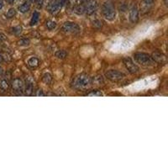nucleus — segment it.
Instances as JSON below:
<instances>
[{"instance_id":"0eeeda50","label":"nucleus","mask_w":168,"mask_h":168,"mask_svg":"<svg viewBox=\"0 0 168 168\" xmlns=\"http://www.w3.org/2000/svg\"><path fill=\"white\" fill-rule=\"evenodd\" d=\"M62 29L66 32H74L75 30H78V26L72 22H67L64 24Z\"/></svg>"},{"instance_id":"cd10ccee","label":"nucleus","mask_w":168,"mask_h":168,"mask_svg":"<svg viewBox=\"0 0 168 168\" xmlns=\"http://www.w3.org/2000/svg\"><path fill=\"white\" fill-rule=\"evenodd\" d=\"M8 2L10 4H14V2H15V0H8Z\"/></svg>"},{"instance_id":"9d476101","label":"nucleus","mask_w":168,"mask_h":168,"mask_svg":"<svg viewBox=\"0 0 168 168\" xmlns=\"http://www.w3.org/2000/svg\"><path fill=\"white\" fill-rule=\"evenodd\" d=\"M23 82H22V81L20 80V79H15V80L14 81V82H13V88H14L15 90H21L22 88H23Z\"/></svg>"},{"instance_id":"c85d7f7f","label":"nucleus","mask_w":168,"mask_h":168,"mask_svg":"<svg viewBox=\"0 0 168 168\" xmlns=\"http://www.w3.org/2000/svg\"><path fill=\"white\" fill-rule=\"evenodd\" d=\"M3 6H4V4H3V2H2V1L0 0V9L3 8Z\"/></svg>"},{"instance_id":"ddd939ff","label":"nucleus","mask_w":168,"mask_h":168,"mask_svg":"<svg viewBox=\"0 0 168 168\" xmlns=\"http://www.w3.org/2000/svg\"><path fill=\"white\" fill-rule=\"evenodd\" d=\"M39 17H40V14H39V13L37 12V11L34 12L32 19H31V21H30L31 25H34V24H36V23L38 22V20H39Z\"/></svg>"},{"instance_id":"a878e982","label":"nucleus","mask_w":168,"mask_h":168,"mask_svg":"<svg viewBox=\"0 0 168 168\" xmlns=\"http://www.w3.org/2000/svg\"><path fill=\"white\" fill-rule=\"evenodd\" d=\"M37 92H38V93H36V95H37V96H44L45 95L44 93H43V92H42L41 90H38Z\"/></svg>"},{"instance_id":"5701e85b","label":"nucleus","mask_w":168,"mask_h":168,"mask_svg":"<svg viewBox=\"0 0 168 168\" xmlns=\"http://www.w3.org/2000/svg\"><path fill=\"white\" fill-rule=\"evenodd\" d=\"M0 87L3 88V89H7L8 88V82L5 80H3L1 82H0Z\"/></svg>"},{"instance_id":"a211bd4d","label":"nucleus","mask_w":168,"mask_h":168,"mask_svg":"<svg viewBox=\"0 0 168 168\" xmlns=\"http://www.w3.org/2000/svg\"><path fill=\"white\" fill-rule=\"evenodd\" d=\"M88 96H95V97H100L103 96V93L98 91V90H95V91H92V92L88 93Z\"/></svg>"},{"instance_id":"b1692460","label":"nucleus","mask_w":168,"mask_h":168,"mask_svg":"<svg viewBox=\"0 0 168 168\" xmlns=\"http://www.w3.org/2000/svg\"><path fill=\"white\" fill-rule=\"evenodd\" d=\"M94 82H95L97 84H101V82H103V78H102V76H97V77H95Z\"/></svg>"},{"instance_id":"1a4fd4ad","label":"nucleus","mask_w":168,"mask_h":168,"mask_svg":"<svg viewBox=\"0 0 168 168\" xmlns=\"http://www.w3.org/2000/svg\"><path fill=\"white\" fill-rule=\"evenodd\" d=\"M61 6L62 4L60 2V0H56L53 4H51V8H50V10L52 14H55V13H57L61 8Z\"/></svg>"},{"instance_id":"f8f14e48","label":"nucleus","mask_w":168,"mask_h":168,"mask_svg":"<svg viewBox=\"0 0 168 168\" xmlns=\"http://www.w3.org/2000/svg\"><path fill=\"white\" fill-rule=\"evenodd\" d=\"M29 65L30 66V67H37L38 65H39V60L36 58V57H32V58H30L28 61Z\"/></svg>"},{"instance_id":"423d86ee","label":"nucleus","mask_w":168,"mask_h":168,"mask_svg":"<svg viewBox=\"0 0 168 168\" xmlns=\"http://www.w3.org/2000/svg\"><path fill=\"white\" fill-rule=\"evenodd\" d=\"M124 65H125L126 68H127L130 72L135 73V72H138L139 68H138V67L133 62V61L131 60L130 58H125L124 60Z\"/></svg>"},{"instance_id":"39448f33","label":"nucleus","mask_w":168,"mask_h":168,"mask_svg":"<svg viewBox=\"0 0 168 168\" xmlns=\"http://www.w3.org/2000/svg\"><path fill=\"white\" fill-rule=\"evenodd\" d=\"M97 7H98V4L95 0H88L85 6V11L88 14H92L96 11Z\"/></svg>"},{"instance_id":"f257e3e1","label":"nucleus","mask_w":168,"mask_h":168,"mask_svg":"<svg viewBox=\"0 0 168 168\" xmlns=\"http://www.w3.org/2000/svg\"><path fill=\"white\" fill-rule=\"evenodd\" d=\"M103 14L105 19L108 20L112 21L115 19L116 12H115V8L114 7L112 3L110 2H106L103 5Z\"/></svg>"},{"instance_id":"c756f323","label":"nucleus","mask_w":168,"mask_h":168,"mask_svg":"<svg viewBox=\"0 0 168 168\" xmlns=\"http://www.w3.org/2000/svg\"><path fill=\"white\" fill-rule=\"evenodd\" d=\"M35 1H36V0H30V2H35Z\"/></svg>"},{"instance_id":"dca6fc26","label":"nucleus","mask_w":168,"mask_h":168,"mask_svg":"<svg viewBox=\"0 0 168 168\" xmlns=\"http://www.w3.org/2000/svg\"><path fill=\"white\" fill-rule=\"evenodd\" d=\"M85 12V7L84 6H78L75 8V13L77 14H82L83 13Z\"/></svg>"},{"instance_id":"4468645a","label":"nucleus","mask_w":168,"mask_h":168,"mask_svg":"<svg viewBox=\"0 0 168 168\" xmlns=\"http://www.w3.org/2000/svg\"><path fill=\"white\" fill-rule=\"evenodd\" d=\"M51 80H52V77L49 73H45L44 76H43V82H44L45 83L49 84L51 82Z\"/></svg>"},{"instance_id":"7ed1b4c3","label":"nucleus","mask_w":168,"mask_h":168,"mask_svg":"<svg viewBox=\"0 0 168 168\" xmlns=\"http://www.w3.org/2000/svg\"><path fill=\"white\" fill-rule=\"evenodd\" d=\"M91 83L90 77L86 75H80L76 78L75 80V86L77 88H86L89 84Z\"/></svg>"},{"instance_id":"f03ea898","label":"nucleus","mask_w":168,"mask_h":168,"mask_svg":"<svg viewBox=\"0 0 168 168\" xmlns=\"http://www.w3.org/2000/svg\"><path fill=\"white\" fill-rule=\"evenodd\" d=\"M135 59L137 62L144 66H148L152 63L151 57L145 53H136L135 54Z\"/></svg>"},{"instance_id":"6e6552de","label":"nucleus","mask_w":168,"mask_h":168,"mask_svg":"<svg viewBox=\"0 0 168 168\" xmlns=\"http://www.w3.org/2000/svg\"><path fill=\"white\" fill-rule=\"evenodd\" d=\"M139 20V10L136 7H133L129 11V20L132 23H136Z\"/></svg>"},{"instance_id":"2eb2a0df","label":"nucleus","mask_w":168,"mask_h":168,"mask_svg":"<svg viewBox=\"0 0 168 168\" xmlns=\"http://www.w3.org/2000/svg\"><path fill=\"white\" fill-rule=\"evenodd\" d=\"M154 59L157 61H159V62H162V61H164L166 60V57L163 55H160V54H155L154 55Z\"/></svg>"},{"instance_id":"6ab92c4d","label":"nucleus","mask_w":168,"mask_h":168,"mask_svg":"<svg viewBox=\"0 0 168 168\" xmlns=\"http://www.w3.org/2000/svg\"><path fill=\"white\" fill-rule=\"evenodd\" d=\"M15 14H16V11H15L14 8H10L8 12H7V17H8V18H12V17L14 16Z\"/></svg>"},{"instance_id":"9b49d317","label":"nucleus","mask_w":168,"mask_h":168,"mask_svg":"<svg viewBox=\"0 0 168 168\" xmlns=\"http://www.w3.org/2000/svg\"><path fill=\"white\" fill-rule=\"evenodd\" d=\"M30 4L29 2H25L23 4H21L19 8V10H20L21 13H26L28 12L30 10Z\"/></svg>"},{"instance_id":"4be33fe9","label":"nucleus","mask_w":168,"mask_h":168,"mask_svg":"<svg viewBox=\"0 0 168 168\" xmlns=\"http://www.w3.org/2000/svg\"><path fill=\"white\" fill-rule=\"evenodd\" d=\"M66 56H67V53L64 51H58L56 53V56L59 57V58H64Z\"/></svg>"},{"instance_id":"393cba45","label":"nucleus","mask_w":168,"mask_h":168,"mask_svg":"<svg viewBox=\"0 0 168 168\" xmlns=\"http://www.w3.org/2000/svg\"><path fill=\"white\" fill-rule=\"evenodd\" d=\"M155 0H144V4L146 5H151L154 3Z\"/></svg>"},{"instance_id":"f3484780","label":"nucleus","mask_w":168,"mask_h":168,"mask_svg":"<svg viewBox=\"0 0 168 168\" xmlns=\"http://www.w3.org/2000/svg\"><path fill=\"white\" fill-rule=\"evenodd\" d=\"M56 24L54 21H48V22H46V27L49 30H53L54 28H56Z\"/></svg>"},{"instance_id":"aec40b11","label":"nucleus","mask_w":168,"mask_h":168,"mask_svg":"<svg viewBox=\"0 0 168 168\" xmlns=\"http://www.w3.org/2000/svg\"><path fill=\"white\" fill-rule=\"evenodd\" d=\"M32 90H33L32 84L31 83L27 84V86H26V92H27V94H28V95H30V94H31Z\"/></svg>"},{"instance_id":"bb28decb","label":"nucleus","mask_w":168,"mask_h":168,"mask_svg":"<svg viewBox=\"0 0 168 168\" xmlns=\"http://www.w3.org/2000/svg\"><path fill=\"white\" fill-rule=\"evenodd\" d=\"M67 0H60V2L61 3L62 5H63L64 4H66V3H67Z\"/></svg>"},{"instance_id":"412c9836","label":"nucleus","mask_w":168,"mask_h":168,"mask_svg":"<svg viewBox=\"0 0 168 168\" xmlns=\"http://www.w3.org/2000/svg\"><path fill=\"white\" fill-rule=\"evenodd\" d=\"M29 44H30V40L26 39H22L19 41V45H28Z\"/></svg>"},{"instance_id":"20e7f679","label":"nucleus","mask_w":168,"mask_h":168,"mask_svg":"<svg viewBox=\"0 0 168 168\" xmlns=\"http://www.w3.org/2000/svg\"><path fill=\"white\" fill-rule=\"evenodd\" d=\"M106 76L108 79L112 81H120L124 77V74H122L121 72H118V71L111 70L106 72Z\"/></svg>"}]
</instances>
